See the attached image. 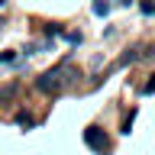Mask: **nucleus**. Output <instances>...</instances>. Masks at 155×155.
I'll use <instances>...</instances> for the list:
<instances>
[{"mask_svg": "<svg viewBox=\"0 0 155 155\" xmlns=\"http://www.w3.org/2000/svg\"><path fill=\"white\" fill-rule=\"evenodd\" d=\"M74 81V68L68 65V61H61L58 68H52V71H45V74L36 81V87L42 91V94H58L61 87H68Z\"/></svg>", "mask_w": 155, "mask_h": 155, "instance_id": "1", "label": "nucleus"}, {"mask_svg": "<svg viewBox=\"0 0 155 155\" xmlns=\"http://www.w3.org/2000/svg\"><path fill=\"white\" fill-rule=\"evenodd\" d=\"M84 142L91 145V149H94V152H100V155H104L107 149H110V139H107V136L100 133V129H97V126H87V129H84Z\"/></svg>", "mask_w": 155, "mask_h": 155, "instance_id": "2", "label": "nucleus"}, {"mask_svg": "<svg viewBox=\"0 0 155 155\" xmlns=\"http://www.w3.org/2000/svg\"><path fill=\"white\" fill-rule=\"evenodd\" d=\"M16 123H19V126H32V123H36V120H32V116H29V113H16Z\"/></svg>", "mask_w": 155, "mask_h": 155, "instance_id": "3", "label": "nucleus"}, {"mask_svg": "<svg viewBox=\"0 0 155 155\" xmlns=\"http://www.w3.org/2000/svg\"><path fill=\"white\" fill-rule=\"evenodd\" d=\"M142 13H145V16H152V13H155V3H152V0H142Z\"/></svg>", "mask_w": 155, "mask_h": 155, "instance_id": "4", "label": "nucleus"}, {"mask_svg": "<svg viewBox=\"0 0 155 155\" xmlns=\"http://www.w3.org/2000/svg\"><path fill=\"white\" fill-rule=\"evenodd\" d=\"M107 10H110L107 3H94V13H97V16H107Z\"/></svg>", "mask_w": 155, "mask_h": 155, "instance_id": "5", "label": "nucleus"}]
</instances>
